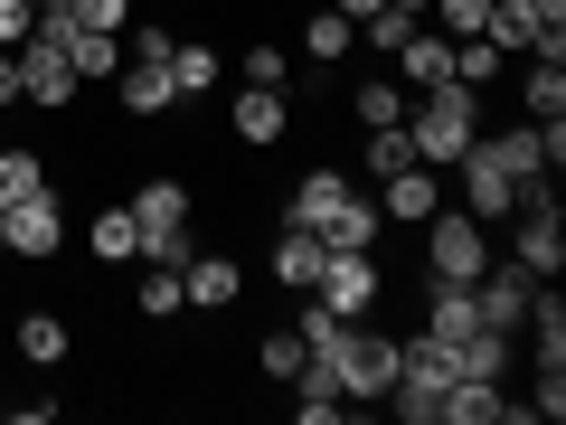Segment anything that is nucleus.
I'll list each match as a JSON object with an SVG mask.
<instances>
[{"mask_svg": "<svg viewBox=\"0 0 566 425\" xmlns=\"http://www.w3.org/2000/svg\"><path fill=\"white\" fill-rule=\"evenodd\" d=\"M472 162H491L510 189H528V180H547V142H538V123H520V133H472Z\"/></svg>", "mask_w": 566, "mask_h": 425, "instance_id": "obj_10", "label": "nucleus"}, {"mask_svg": "<svg viewBox=\"0 0 566 425\" xmlns=\"http://www.w3.org/2000/svg\"><path fill=\"white\" fill-rule=\"evenodd\" d=\"M349 48H359V20H340V10H312V20H303V58H349Z\"/></svg>", "mask_w": 566, "mask_h": 425, "instance_id": "obj_23", "label": "nucleus"}, {"mask_svg": "<svg viewBox=\"0 0 566 425\" xmlns=\"http://www.w3.org/2000/svg\"><path fill=\"white\" fill-rule=\"evenodd\" d=\"M85 29H133V0H85Z\"/></svg>", "mask_w": 566, "mask_h": 425, "instance_id": "obj_40", "label": "nucleus"}, {"mask_svg": "<svg viewBox=\"0 0 566 425\" xmlns=\"http://www.w3.org/2000/svg\"><path fill=\"white\" fill-rule=\"evenodd\" d=\"M331 10H340V20H368V10H387V0H331Z\"/></svg>", "mask_w": 566, "mask_h": 425, "instance_id": "obj_42", "label": "nucleus"}, {"mask_svg": "<svg viewBox=\"0 0 566 425\" xmlns=\"http://www.w3.org/2000/svg\"><path fill=\"white\" fill-rule=\"evenodd\" d=\"M0 104H20V58L0 48Z\"/></svg>", "mask_w": 566, "mask_h": 425, "instance_id": "obj_41", "label": "nucleus"}, {"mask_svg": "<svg viewBox=\"0 0 566 425\" xmlns=\"http://www.w3.org/2000/svg\"><path fill=\"white\" fill-rule=\"evenodd\" d=\"M133 256H142L133 208H104V218H95V265H133Z\"/></svg>", "mask_w": 566, "mask_h": 425, "instance_id": "obj_27", "label": "nucleus"}, {"mask_svg": "<svg viewBox=\"0 0 566 425\" xmlns=\"http://www.w3.org/2000/svg\"><path fill=\"white\" fill-rule=\"evenodd\" d=\"M510 369V331H463L453 341V379H501Z\"/></svg>", "mask_w": 566, "mask_h": 425, "instance_id": "obj_21", "label": "nucleus"}, {"mask_svg": "<svg viewBox=\"0 0 566 425\" xmlns=\"http://www.w3.org/2000/svg\"><path fill=\"white\" fill-rule=\"evenodd\" d=\"M133 312H142V322H180V312H189V293H180V265H170V256H151V274H142Z\"/></svg>", "mask_w": 566, "mask_h": 425, "instance_id": "obj_19", "label": "nucleus"}, {"mask_svg": "<svg viewBox=\"0 0 566 425\" xmlns=\"http://www.w3.org/2000/svg\"><path fill=\"white\" fill-rule=\"evenodd\" d=\"M510 265H520V274H538V283H557V265H566V218H557V199H547V208H520Z\"/></svg>", "mask_w": 566, "mask_h": 425, "instance_id": "obj_9", "label": "nucleus"}, {"mask_svg": "<svg viewBox=\"0 0 566 425\" xmlns=\"http://www.w3.org/2000/svg\"><path fill=\"white\" fill-rule=\"evenodd\" d=\"M293 133V104H283V85H255V95H237V142H283Z\"/></svg>", "mask_w": 566, "mask_h": 425, "instance_id": "obj_16", "label": "nucleus"}, {"mask_svg": "<svg viewBox=\"0 0 566 425\" xmlns=\"http://www.w3.org/2000/svg\"><path fill=\"white\" fill-rule=\"evenodd\" d=\"M29 29H39V10H29V0H0V48H10V58L29 48Z\"/></svg>", "mask_w": 566, "mask_h": 425, "instance_id": "obj_37", "label": "nucleus"}, {"mask_svg": "<svg viewBox=\"0 0 566 425\" xmlns=\"http://www.w3.org/2000/svg\"><path fill=\"white\" fill-rule=\"evenodd\" d=\"M520 95H528V123H557V114H566V66H557V58H528V85H520Z\"/></svg>", "mask_w": 566, "mask_h": 425, "instance_id": "obj_24", "label": "nucleus"}, {"mask_svg": "<svg viewBox=\"0 0 566 425\" xmlns=\"http://www.w3.org/2000/svg\"><path fill=\"white\" fill-rule=\"evenodd\" d=\"M472 133H482V104H472V85H424V104L406 114V142H416L424 170H453L472 152Z\"/></svg>", "mask_w": 566, "mask_h": 425, "instance_id": "obj_1", "label": "nucleus"}, {"mask_svg": "<svg viewBox=\"0 0 566 425\" xmlns=\"http://www.w3.org/2000/svg\"><path fill=\"white\" fill-rule=\"evenodd\" d=\"M29 189H48V162L29 152V142H0V208L29 199Z\"/></svg>", "mask_w": 566, "mask_h": 425, "instance_id": "obj_26", "label": "nucleus"}, {"mask_svg": "<svg viewBox=\"0 0 566 425\" xmlns=\"http://www.w3.org/2000/svg\"><path fill=\"white\" fill-rule=\"evenodd\" d=\"M406 162H416V142H406V123H378V133H368V170L387 180V170H406Z\"/></svg>", "mask_w": 566, "mask_h": 425, "instance_id": "obj_33", "label": "nucleus"}, {"mask_svg": "<svg viewBox=\"0 0 566 425\" xmlns=\"http://www.w3.org/2000/svg\"><path fill=\"white\" fill-rule=\"evenodd\" d=\"M434 208H444V170L406 162V170H387V180H378V218H397V227H424Z\"/></svg>", "mask_w": 566, "mask_h": 425, "instance_id": "obj_11", "label": "nucleus"}, {"mask_svg": "<svg viewBox=\"0 0 566 425\" xmlns=\"http://www.w3.org/2000/svg\"><path fill=\"white\" fill-rule=\"evenodd\" d=\"M114 95H123V114H170V104H180V85H170V66L123 58V66H114Z\"/></svg>", "mask_w": 566, "mask_h": 425, "instance_id": "obj_12", "label": "nucleus"}, {"mask_svg": "<svg viewBox=\"0 0 566 425\" xmlns=\"http://www.w3.org/2000/svg\"><path fill=\"white\" fill-rule=\"evenodd\" d=\"M20 104H39V114H66V104H76L66 39H29V48H20Z\"/></svg>", "mask_w": 566, "mask_h": 425, "instance_id": "obj_7", "label": "nucleus"}, {"mask_svg": "<svg viewBox=\"0 0 566 425\" xmlns=\"http://www.w3.org/2000/svg\"><path fill=\"white\" fill-rule=\"evenodd\" d=\"M170 48H180V39H170L161 20H133V58H151V66H170Z\"/></svg>", "mask_w": 566, "mask_h": 425, "instance_id": "obj_38", "label": "nucleus"}, {"mask_svg": "<svg viewBox=\"0 0 566 425\" xmlns=\"http://www.w3.org/2000/svg\"><path fill=\"white\" fill-rule=\"evenodd\" d=\"M453 170H463V199H472V218H482V227H491V218H520V189H510L491 162H472V152H463Z\"/></svg>", "mask_w": 566, "mask_h": 425, "instance_id": "obj_17", "label": "nucleus"}, {"mask_svg": "<svg viewBox=\"0 0 566 425\" xmlns=\"http://www.w3.org/2000/svg\"><path fill=\"white\" fill-rule=\"evenodd\" d=\"M20 360H39V369L66 360V322L57 312H20Z\"/></svg>", "mask_w": 566, "mask_h": 425, "instance_id": "obj_28", "label": "nucleus"}, {"mask_svg": "<svg viewBox=\"0 0 566 425\" xmlns=\"http://www.w3.org/2000/svg\"><path fill=\"white\" fill-rule=\"evenodd\" d=\"M397 66H406V85H453V39L444 29H406V48H397Z\"/></svg>", "mask_w": 566, "mask_h": 425, "instance_id": "obj_15", "label": "nucleus"}, {"mask_svg": "<svg viewBox=\"0 0 566 425\" xmlns=\"http://www.w3.org/2000/svg\"><path fill=\"white\" fill-rule=\"evenodd\" d=\"M170 85H180V95H208V85H218V48H170Z\"/></svg>", "mask_w": 566, "mask_h": 425, "instance_id": "obj_31", "label": "nucleus"}, {"mask_svg": "<svg viewBox=\"0 0 566 425\" xmlns=\"http://www.w3.org/2000/svg\"><path fill=\"white\" fill-rule=\"evenodd\" d=\"M340 199H349L340 170H303V180H293V208H283V227H312V237H322V227L340 218Z\"/></svg>", "mask_w": 566, "mask_h": 425, "instance_id": "obj_13", "label": "nucleus"}, {"mask_svg": "<svg viewBox=\"0 0 566 425\" xmlns=\"http://www.w3.org/2000/svg\"><path fill=\"white\" fill-rule=\"evenodd\" d=\"M293 387H303V406H293V416H303V425H331V416H340V387H331V369L322 360H303V379H293Z\"/></svg>", "mask_w": 566, "mask_h": 425, "instance_id": "obj_29", "label": "nucleus"}, {"mask_svg": "<svg viewBox=\"0 0 566 425\" xmlns=\"http://www.w3.org/2000/svg\"><path fill=\"white\" fill-rule=\"evenodd\" d=\"M283 66H293V58H283V48H245V85H283Z\"/></svg>", "mask_w": 566, "mask_h": 425, "instance_id": "obj_39", "label": "nucleus"}, {"mask_svg": "<svg viewBox=\"0 0 566 425\" xmlns=\"http://www.w3.org/2000/svg\"><path fill=\"white\" fill-rule=\"evenodd\" d=\"M424 20H444V39H472L491 20V0H424Z\"/></svg>", "mask_w": 566, "mask_h": 425, "instance_id": "obj_34", "label": "nucleus"}, {"mask_svg": "<svg viewBox=\"0 0 566 425\" xmlns=\"http://www.w3.org/2000/svg\"><path fill=\"white\" fill-rule=\"evenodd\" d=\"M293 331H303V350H312V360H322V350L340 341L349 322H340V312H331V303H303V322H293Z\"/></svg>", "mask_w": 566, "mask_h": 425, "instance_id": "obj_35", "label": "nucleus"}, {"mask_svg": "<svg viewBox=\"0 0 566 425\" xmlns=\"http://www.w3.org/2000/svg\"><path fill=\"white\" fill-rule=\"evenodd\" d=\"M359 123L378 133V123H406V95L397 85H359Z\"/></svg>", "mask_w": 566, "mask_h": 425, "instance_id": "obj_36", "label": "nucleus"}, {"mask_svg": "<svg viewBox=\"0 0 566 425\" xmlns=\"http://www.w3.org/2000/svg\"><path fill=\"white\" fill-rule=\"evenodd\" d=\"M66 66H76V85H114V66H123L114 29H66Z\"/></svg>", "mask_w": 566, "mask_h": 425, "instance_id": "obj_18", "label": "nucleus"}, {"mask_svg": "<svg viewBox=\"0 0 566 425\" xmlns=\"http://www.w3.org/2000/svg\"><path fill=\"white\" fill-rule=\"evenodd\" d=\"M378 293H387V274H378V256H368V246H331L322 274H312V303H331L340 322H368V312H378Z\"/></svg>", "mask_w": 566, "mask_h": 425, "instance_id": "obj_3", "label": "nucleus"}, {"mask_svg": "<svg viewBox=\"0 0 566 425\" xmlns=\"http://www.w3.org/2000/svg\"><path fill=\"white\" fill-rule=\"evenodd\" d=\"M378 227H387V218H378V199H359V189H349L340 218L322 227V246H378Z\"/></svg>", "mask_w": 566, "mask_h": 425, "instance_id": "obj_25", "label": "nucleus"}, {"mask_svg": "<svg viewBox=\"0 0 566 425\" xmlns=\"http://www.w3.org/2000/svg\"><path fill=\"white\" fill-rule=\"evenodd\" d=\"M482 265H491V237H482L472 208H434V218H424V274L434 283H472Z\"/></svg>", "mask_w": 566, "mask_h": 425, "instance_id": "obj_4", "label": "nucleus"}, {"mask_svg": "<svg viewBox=\"0 0 566 425\" xmlns=\"http://www.w3.org/2000/svg\"><path fill=\"white\" fill-rule=\"evenodd\" d=\"M322 256H331V246L312 237V227H283V237H274V274L293 283V293H312V274H322Z\"/></svg>", "mask_w": 566, "mask_h": 425, "instance_id": "obj_20", "label": "nucleus"}, {"mask_svg": "<svg viewBox=\"0 0 566 425\" xmlns=\"http://www.w3.org/2000/svg\"><path fill=\"white\" fill-rule=\"evenodd\" d=\"M424 331H434V341H463V331H482V312H472V283H434V312H424Z\"/></svg>", "mask_w": 566, "mask_h": 425, "instance_id": "obj_22", "label": "nucleus"}, {"mask_svg": "<svg viewBox=\"0 0 566 425\" xmlns=\"http://www.w3.org/2000/svg\"><path fill=\"white\" fill-rule=\"evenodd\" d=\"M387 10H397V20H424V0H387Z\"/></svg>", "mask_w": 566, "mask_h": 425, "instance_id": "obj_43", "label": "nucleus"}, {"mask_svg": "<svg viewBox=\"0 0 566 425\" xmlns=\"http://www.w3.org/2000/svg\"><path fill=\"white\" fill-rule=\"evenodd\" d=\"M501 76V48L482 39V29H472V39H453V85H491Z\"/></svg>", "mask_w": 566, "mask_h": 425, "instance_id": "obj_32", "label": "nucleus"}, {"mask_svg": "<svg viewBox=\"0 0 566 425\" xmlns=\"http://www.w3.org/2000/svg\"><path fill=\"white\" fill-rule=\"evenodd\" d=\"M133 227H142V256H170V265H180L189 256V189L180 180H142Z\"/></svg>", "mask_w": 566, "mask_h": 425, "instance_id": "obj_6", "label": "nucleus"}, {"mask_svg": "<svg viewBox=\"0 0 566 425\" xmlns=\"http://www.w3.org/2000/svg\"><path fill=\"white\" fill-rule=\"evenodd\" d=\"M303 360H312L303 331H264V341H255V369H264V379H303Z\"/></svg>", "mask_w": 566, "mask_h": 425, "instance_id": "obj_30", "label": "nucleus"}, {"mask_svg": "<svg viewBox=\"0 0 566 425\" xmlns=\"http://www.w3.org/2000/svg\"><path fill=\"white\" fill-rule=\"evenodd\" d=\"M0 246H10V256H29V265L57 256V246H66V199H57V189L10 199V208H0Z\"/></svg>", "mask_w": 566, "mask_h": 425, "instance_id": "obj_5", "label": "nucleus"}, {"mask_svg": "<svg viewBox=\"0 0 566 425\" xmlns=\"http://www.w3.org/2000/svg\"><path fill=\"white\" fill-rule=\"evenodd\" d=\"M180 293H189V312H227V303H237V265L189 246V256H180Z\"/></svg>", "mask_w": 566, "mask_h": 425, "instance_id": "obj_14", "label": "nucleus"}, {"mask_svg": "<svg viewBox=\"0 0 566 425\" xmlns=\"http://www.w3.org/2000/svg\"><path fill=\"white\" fill-rule=\"evenodd\" d=\"M528 293H538V274H520V265H482V274H472V312H482V331H510V341H520Z\"/></svg>", "mask_w": 566, "mask_h": 425, "instance_id": "obj_8", "label": "nucleus"}, {"mask_svg": "<svg viewBox=\"0 0 566 425\" xmlns=\"http://www.w3.org/2000/svg\"><path fill=\"white\" fill-rule=\"evenodd\" d=\"M322 369H331V387H340V397H387V387H397V341H387V331H368V322H349L340 341L322 350Z\"/></svg>", "mask_w": 566, "mask_h": 425, "instance_id": "obj_2", "label": "nucleus"}]
</instances>
